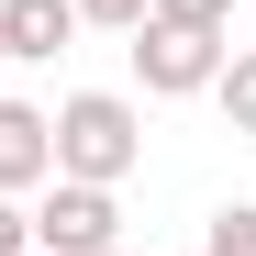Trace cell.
Instances as JSON below:
<instances>
[{
    "instance_id": "1",
    "label": "cell",
    "mask_w": 256,
    "mask_h": 256,
    "mask_svg": "<svg viewBox=\"0 0 256 256\" xmlns=\"http://www.w3.org/2000/svg\"><path fill=\"white\" fill-rule=\"evenodd\" d=\"M45 134H56V178H90V190H122L145 167V112L122 100V90H67L45 112Z\"/></svg>"
},
{
    "instance_id": "2",
    "label": "cell",
    "mask_w": 256,
    "mask_h": 256,
    "mask_svg": "<svg viewBox=\"0 0 256 256\" xmlns=\"http://www.w3.org/2000/svg\"><path fill=\"white\" fill-rule=\"evenodd\" d=\"M223 34H200V22H134V78H145V100H200L212 78H223Z\"/></svg>"
},
{
    "instance_id": "3",
    "label": "cell",
    "mask_w": 256,
    "mask_h": 256,
    "mask_svg": "<svg viewBox=\"0 0 256 256\" xmlns=\"http://www.w3.org/2000/svg\"><path fill=\"white\" fill-rule=\"evenodd\" d=\"M34 245H45V256H112V245H122V200L90 190V178H45V200H34Z\"/></svg>"
},
{
    "instance_id": "4",
    "label": "cell",
    "mask_w": 256,
    "mask_h": 256,
    "mask_svg": "<svg viewBox=\"0 0 256 256\" xmlns=\"http://www.w3.org/2000/svg\"><path fill=\"white\" fill-rule=\"evenodd\" d=\"M78 34H90L78 0H0V56H12V67H56Z\"/></svg>"
},
{
    "instance_id": "5",
    "label": "cell",
    "mask_w": 256,
    "mask_h": 256,
    "mask_svg": "<svg viewBox=\"0 0 256 256\" xmlns=\"http://www.w3.org/2000/svg\"><path fill=\"white\" fill-rule=\"evenodd\" d=\"M56 178V134H45V112H34V100H0V190H45Z\"/></svg>"
},
{
    "instance_id": "6",
    "label": "cell",
    "mask_w": 256,
    "mask_h": 256,
    "mask_svg": "<svg viewBox=\"0 0 256 256\" xmlns=\"http://www.w3.org/2000/svg\"><path fill=\"white\" fill-rule=\"evenodd\" d=\"M212 100H223V122H234L245 145H256V45H234V56H223V78H212Z\"/></svg>"
},
{
    "instance_id": "7",
    "label": "cell",
    "mask_w": 256,
    "mask_h": 256,
    "mask_svg": "<svg viewBox=\"0 0 256 256\" xmlns=\"http://www.w3.org/2000/svg\"><path fill=\"white\" fill-rule=\"evenodd\" d=\"M200 256H256V200H223V212H212Z\"/></svg>"
},
{
    "instance_id": "8",
    "label": "cell",
    "mask_w": 256,
    "mask_h": 256,
    "mask_svg": "<svg viewBox=\"0 0 256 256\" xmlns=\"http://www.w3.org/2000/svg\"><path fill=\"white\" fill-rule=\"evenodd\" d=\"M145 22H200V34H234V0H145Z\"/></svg>"
},
{
    "instance_id": "9",
    "label": "cell",
    "mask_w": 256,
    "mask_h": 256,
    "mask_svg": "<svg viewBox=\"0 0 256 256\" xmlns=\"http://www.w3.org/2000/svg\"><path fill=\"white\" fill-rule=\"evenodd\" d=\"M78 22H100V34H134V22H145V0H78Z\"/></svg>"
},
{
    "instance_id": "10",
    "label": "cell",
    "mask_w": 256,
    "mask_h": 256,
    "mask_svg": "<svg viewBox=\"0 0 256 256\" xmlns=\"http://www.w3.org/2000/svg\"><path fill=\"white\" fill-rule=\"evenodd\" d=\"M22 245H34V212H22L12 190H0V256H22Z\"/></svg>"
},
{
    "instance_id": "11",
    "label": "cell",
    "mask_w": 256,
    "mask_h": 256,
    "mask_svg": "<svg viewBox=\"0 0 256 256\" xmlns=\"http://www.w3.org/2000/svg\"><path fill=\"white\" fill-rule=\"evenodd\" d=\"M112 256H145V245H112Z\"/></svg>"
},
{
    "instance_id": "12",
    "label": "cell",
    "mask_w": 256,
    "mask_h": 256,
    "mask_svg": "<svg viewBox=\"0 0 256 256\" xmlns=\"http://www.w3.org/2000/svg\"><path fill=\"white\" fill-rule=\"evenodd\" d=\"M22 256H45V245H22Z\"/></svg>"
},
{
    "instance_id": "13",
    "label": "cell",
    "mask_w": 256,
    "mask_h": 256,
    "mask_svg": "<svg viewBox=\"0 0 256 256\" xmlns=\"http://www.w3.org/2000/svg\"><path fill=\"white\" fill-rule=\"evenodd\" d=\"M0 67H12V56H0Z\"/></svg>"
}]
</instances>
